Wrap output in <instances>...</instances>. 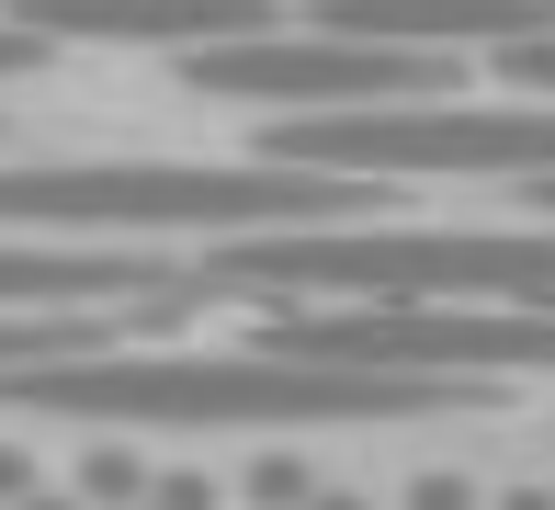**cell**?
Segmentation results:
<instances>
[{
  "label": "cell",
  "instance_id": "cell-1",
  "mask_svg": "<svg viewBox=\"0 0 555 510\" xmlns=\"http://www.w3.org/2000/svg\"><path fill=\"white\" fill-rule=\"evenodd\" d=\"M0 408L91 431H351V420H431L476 408L453 374H374V364H307V352H68V364H12Z\"/></svg>",
  "mask_w": 555,
  "mask_h": 510
},
{
  "label": "cell",
  "instance_id": "cell-2",
  "mask_svg": "<svg viewBox=\"0 0 555 510\" xmlns=\"http://www.w3.org/2000/svg\"><path fill=\"white\" fill-rule=\"evenodd\" d=\"M386 182L307 160H35L0 170V227H125V239H249V227H340L374 216Z\"/></svg>",
  "mask_w": 555,
  "mask_h": 510
},
{
  "label": "cell",
  "instance_id": "cell-3",
  "mask_svg": "<svg viewBox=\"0 0 555 510\" xmlns=\"http://www.w3.org/2000/svg\"><path fill=\"white\" fill-rule=\"evenodd\" d=\"M216 295H465V306H555V216L533 227H249L216 239Z\"/></svg>",
  "mask_w": 555,
  "mask_h": 510
},
{
  "label": "cell",
  "instance_id": "cell-4",
  "mask_svg": "<svg viewBox=\"0 0 555 510\" xmlns=\"http://www.w3.org/2000/svg\"><path fill=\"white\" fill-rule=\"evenodd\" d=\"M261 160H307V170H351V182H555V102L511 91V102H340V114H284L261 137Z\"/></svg>",
  "mask_w": 555,
  "mask_h": 510
},
{
  "label": "cell",
  "instance_id": "cell-5",
  "mask_svg": "<svg viewBox=\"0 0 555 510\" xmlns=\"http://www.w3.org/2000/svg\"><path fill=\"white\" fill-rule=\"evenodd\" d=\"M272 352L307 364H374V374H555V306H465V295H340V306H295L272 295L261 318Z\"/></svg>",
  "mask_w": 555,
  "mask_h": 510
},
{
  "label": "cell",
  "instance_id": "cell-6",
  "mask_svg": "<svg viewBox=\"0 0 555 510\" xmlns=\"http://www.w3.org/2000/svg\"><path fill=\"white\" fill-rule=\"evenodd\" d=\"M453 46H374V35H330V23H272V35H227V46H182V80L216 102H272V114H340V102H420L453 91Z\"/></svg>",
  "mask_w": 555,
  "mask_h": 510
},
{
  "label": "cell",
  "instance_id": "cell-7",
  "mask_svg": "<svg viewBox=\"0 0 555 510\" xmlns=\"http://www.w3.org/2000/svg\"><path fill=\"white\" fill-rule=\"evenodd\" d=\"M12 23H35V35L57 46H227V35H272V23H295L284 0H12Z\"/></svg>",
  "mask_w": 555,
  "mask_h": 510
},
{
  "label": "cell",
  "instance_id": "cell-8",
  "mask_svg": "<svg viewBox=\"0 0 555 510\" xmlns=\"http://www.w3.org/2000/svg\"><path fill=\"white\" fill-rule=\"evenodd\" d=\"M307 23L374 46H453V58H499L521 35H555V0H307Z\"/></svg>",
  "mask_w": 555,
  "mask_h": 510
},
{
  "label": "cell",
  "instance_id": "cell-9",
  "mask_svg": "<svg viewBox=\"0 0 555 510\" xmlns=\"http://www.w3.org/2000/svg\"><path fill=\"white\" fill-rule=\"evenodd\" d=\"M147 295H216L205 272L114 262V250H12L0 239V306H147Z\"/></svg>",
  "mask_w": 555,
  "mask_h": 510
},
{
  "label": "cell",
  "instance_id": "cell-10",
  "mask_svg": "<svg viewBox=\"0 0 555 510\" xmlns=\"http://www.w3.org/2000/svg\"><path fill=\"white\" fill-rule=\"evenodd\" d=\"M114 329H137V318H80V306H0V374L12 364H68V352H114Z\"/></svg>",
  "mask_w": 555,
  "mask_h": 510
},
{
  "label": "cell",
  "instance_id": "cell-11",
  "mask_svg": "<svg viewBox=\"0 0 555 510\" xmlns=\"http://www.w3.org/2000/svg\"><path fill=\"white\" fill-rule=\"evenodd\" d=\"M68 488H80L91 510H137L159 476H147V454L125 443V431H103V443H80V476H68Z\"/></svg>",
  "mask_w": 555,
  "mask_h": 510
},
{
  "label": "cell",
  "instance_id": "cell-12",
  "mask_svg": "<svg viewBox=\"0 0 555 510\" xmlns=\"http://www.w3.org/2000/svg\"><path fill=\"white\" fill-rule=\"evenodd\" d=\"M238 499H261V510H307V499H318V466H307L295 443H261V454L238 466Z\"/></svg>",
  "mask_w": 555,
  "mask_h": 510
},
{
  "label": "cell",
  "instance_id": "cell-13",
  "mask_svg": "<svg viewBox=\"0 0 555 510\" xmlns=\"http://www.w3.org/2000/svg\"><path fill=\"white\" fill-rule=\"evenodd\" d=\"M499 80H511V91H533V102H555V35H521V46H499Z\"/></svg>",
  "mask_w": 555,
  "mask_h": 510
},
{
  "label": "cell",
  "instance_id": "cell-14",
  "mask_svg": "<svg viewBox=\"0 0 555 510\" xmlns=\"http://www.w3.org/2000/svg\"><path fill=\"white\" fill-rule=\"evenodd\" d=\"M397 510H488V488H476V476H453V466H431V476H409V488H397Z\"/></svg>",
  "mask_w": 555,
  "mask_h": 510
},
{
  "label": "cell",
  "instance_id": "cell-15",
  "mask_svg": "<svg viewBox=\"0 0 555 510\" xmlns=\"http://www.w3.org/2000/svg\"><path fill=\"white\" fill-rule=\"evenodd\" d=\"M46 58H57V35H35V23H0V80H35Z\"/></svg>",
  "mask_w": 555,
  "mask_h": 510
},
{
  "label": "cell",
  "instance_id": "cell-16",
  "mask_svg": "<svg viewBox=\"0 0 555 510\" xmlns=\"http://www.w3.org/2000/svg\"><path fill=\"white\" fill-rule=\"evenodd\" d=\"M35 488H46V466L23 443H0V499H35Z\"/></svg>",
  "mask_w": 555,
  "mask_h": 510
},
{
  "label": "cell",
  "instance_id": "cell-17",
  "mask_svg": "<svg viewBox=\"0 0 555 510\" xmlns=\"http://www.w3.org/2000/svg\"><path fill=\"white\" fill-rule=\"evenodd\" d=\"M23 510H91L80 488H35V499H23Z\"/></svg>",
  "mask_w": 555,
  "mask_h": 510
},
{
  "label": "cell",
  "instance_id": "cell-18",
  "mask_svg": "<svg viewBox=\"0 0 555 510\" xmlns=\"http://www.w3.org/2000/svg\"><path fill=\"white\" fill-rule=\"evenodd\" d=\"M488 510H555V499H544V488H499Z\"/></svg>",
  "mask_w": 555,
  "mask_h": 510
},
{
  "label": "cell",
  "instance_id": "cell-19",
  "mask_svg": "<svg viewBox=\"0 0 555 510\" xmlns=\"http://www.w3.org/2000/svg\"><path fill=\"white\" fill-rule=\"evenodd\" d=\"M307 510H374V499H363V488H318Z\"/></svg>",
  "mask_w": 555,
  "mask_h": 510
},
{
  "label": "cell",
  "instance_id": "cell-20",
  "mask_svg": "<svg viewBox=\"0 0 555 510\" xmlns=\"http://www.w3.org/2000/svg\"><path fill=\"white\" fill-rule=\"evenodd\" d=\"M521 193H533V216H555V182H521Z\"/></svg>",
  "mask_w": 555,
  "mask_h": 510
},
{
  "label": "cell",
  "instance_id": "cell-21",
  "mask_svg": "<svg viewBox=\"0 0 555 510\" xmlns=\"http://www.w3.org/2000/svg\"><path fill=\"white\" fill-rule=\"evenodd\" d=\"M137 510H170V499H159V488H147V499H137Z\"/></svg>",
  "mask_w": 555,
  "mask_h": 510
}]
</instances>
